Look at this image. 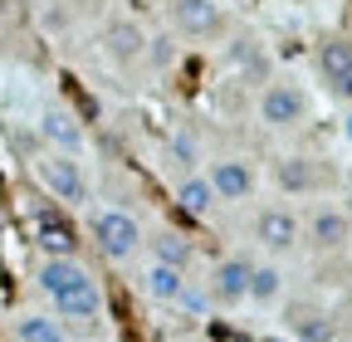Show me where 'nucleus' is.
I'll use <instances>...</instances> for the list:
<instances>
[{
	"instance_id": "f257e3e1",
	"label": "nucleus",
	"mask_w": 352,
	"mask_h": 342,
	"mask_svg": "<svg viewBox=\"0 0 352 342\" xmlns=\"http://www.w3.org/2000/svg\"><path fill=\"white\" fill-rule=\"evenodd\" d=\"M94 240H98V249L108 254V260H127V254L142 244V230H138L132 216H122V210H103V216L94 220Z\"/></svg>"
},
{
	"instance_id": "f03ea898",
	"label": "nucleus",
	"mask_w": 352,
	"mask_h": 342,
	"mask_svg": "<svg viewBox=\"0 0 352 342\" xmlns=\"http://www.w3.org/2000/svg\"><path fill=\"white\" fill-rule=\"evenodd\" d=\"M39 181L50 186L59 201H83V171H78V161H69V157L39 161Z\"/></svg>"
},
{
	"instance_id": "7ed1b4c3",
	"label": "nucleus",
	"mask_w": 352,
	"mask_h": 342,
	"mask_svg": "<svg viewBox=\"0 0 352 342\" xmlns=\"http://www.w3.org/2000/svg\"><path fill=\"white\" fill-rule=\"evenodd\" d=\"M54 298V308L64 313V318H94L98 313V288H94V279H74L69 288H59V293H50Z\"/></svg>"
},
{
	"instance_id": "20e7f679",
	"label": "nucleus",
	"mask_w": 352,
	"mask_h": 342,
	"mask_svg": "<svg viewBox=\"0 0 352 342\" xmlns=\"http://www.w3.org/2000/svg\"><path fill=\"white\" fill-rule=\"evenodd\" d=\"M323 78L333 93L352 98V49L347 45H323Z\"/></svg>"
},
{
	"instance_id": "39448f33",
	"label": "nucleus",
	"mask_w": 352,
	"mask_h": 342,
	"mask_svg": "<svg viewBox=\"0 0 352 342\" xmlns=\"http://www.w3.org/2000/svg\"><path fill=\"white\" fill-rule=\"evenodd\" d=\"M250 186H254V176H250V166H240V161H220V166L210 171V191L226 196V201L250 196Z\"/></svg>"
},
{
	"instance_id": "423d86ee",
	"label": "nucleus",
	"mask_w": 352,
	"mask_h": 342,
	"mask_svg": "<svg viewBox=\"0 0 352 342\" xmlns=\"http://www.w3.org/2000/svg\"><path fill=\"white\" fill-rule=\"evenodd\" d=\"M176 25H182L186 34H210L220 25V10L210 5V0H176Z\"/></svg>"
},
{
	"instance_id": "0eeeda50",
	"label": "nucleus",
	"mask_w": 352,
	"mask_h": 342,
	"mask_svg": "<svg viewBox=\"0 0 352 342\" xmlns=\"http://www.w3.org/2000/svg\"><path fill=\"white\" fill-rule=\"evenodd\" d=\"M259 240L270 249H289L298 240V220L289 216V210H270V216H259Z\"/></svg>"
},
{
	"instance_id": "6e6552de",
	"label": "nucleus",
	"mask_w": 352,
	"mask_h": 342,
	"mask_svg": "<svg viewBox=\"0 0 352 342\" xmlns=\"http://www.w3.org/2000/svg\"><path fill=\"white\" fill-rule=\"evenodd\" d=\"M298 113H303V98L294 89H270L264 93V122L289 127V122H298Z\"/></svg>"
},
{
	"instance_id": "1a4fd4ad",
	"label": "nucleus",
	"mask_w": 352,
	"mask_h": 342,
	"mask_svg": "<svg viewBox=\"0 0 352 342\" xmlns=\"http://www.w3.org/2000/svg\"><path fill=\"white\" fill-rule=\"evenodd\" d=\"M215 293L220 298H245L250 293V264L245 260H226L215 269Z\"/></svg>"
},
{
	"instance_id": "9d476101",
	"label": "nucleus",
	"mask_w": 352,
	"mask_h": 342,
	"mask_svg": "<svg viewBox=\"0 0 352 342\" xmlns=\"http://www.w3.org/2000/svg\"><path fill=\"white\" fill-rule=\"evenodd\" d=\"M147 288H152V298H166V304H182V298H186L182 269H166V264H157V269L147 274Z\"/></svg>"
},
{
	"instance_id": "9b49d317",
	"label": "nucleus",
	"mask_w": 352,
	"mask_h": 342,
	"mask_svg": "<svg viewBox=\"0 0 352 342\" xmlns=\"http://www.w3.org/2000/svg\"><path fill=\"white\" fill-rule=\"evenodd\" d=\"M44 137H50V142H59L64 152H74V147L83 142V133L74 127V117H69V113H59V108H50V113H44Z\"/></svg>"
},
{
	"instance_id": "f8f14e48",
	"label": "nucleus",
	"mask_w": 352,
	"mask_h": 342,
	"mask_svg": "<svg viewBox=\"0 0 352 342\" xmlns=\"http://www.w3.org/2000/svg\"><path fill=\"white\" fill-rule=\"evenodd\" d=\"M74 279H83V269H78L74 260H44V269H39V288H44V293H59V288H69Z\"/></svg>"
},
{
	"instance_id": "ddd939ff",
	"label": "nucleus",
	"mask_w": 352,
	"mask_h": 342,
	"mask_svg": "<svg viewBox=\"0 0 352 342\" xmlns=\"http://www.w3.org/2000/svg\"><path fill=\"white\" fill-rule=\"evenodd\" d=\"M152 244H157V264H166V269H186V264H191V244H186L182 235L166 230V235H157Z\"/></svg>"
},
{
	"instance_id": "4468645a",
	"label": "nucleus",
	"mask_w": 352,
	"mask_h": 342,
	"mask_svg": "<svg viewBox=\"0 0 352 342\" xmlns=\"http://www.w3.org/2000/svg\"><path fill=\"white\" fill-rule=\"evenodd\" d=\"M39 244L50 249V260H69V254H74V235L59 220H39Z\"/></svg>"
},
{
	"instance_id": "2eb2a0df",
	"label": "nucleus",
	"mask_w": 352,
	"mask_h": 342,
	"mask_svg": "<svg viewBox=\"0 0 352 342\" xmlns=\"http://www.w3.org/2000/svg\"><path fill=\"white\" fill-rule=\"evenodd\" d=\"M294 332H298L303 342H333L338 328H333L323 313H308V308H303V313H294Z\"/></svg>"
},
{
	"instance_id": "dca6fc26",
	"label": "nucleus",
	"mask_w": 352,
	"mask_h": 342,
	"mask_svg": "<svg viewBox=\"0 0 352 342\" xmlns=\"http://www.w3.org/2000/svg\"><path fill=\"white\" fill-rule=\"evenodd\" d=\"M20 342H64V332L54 328V318H20Z\"/></svg>"
},
{
	"instance_id": "f3484780",
	"label": "nucleus",
	"mask_w": 352,
	"mask_h": 342,
	"mask_svg": "<svg viewBox=\"0 0 352 342\" xmlns=\"http://www.w3.org/2000/svg\"><path fill=\"white\" fill-rule=\"evenodd\" d=\"M314 240L318 244H342L347 240V220L338 216V210H323V216L314 220Z\"/></svg>"
},
{
	"instance_id": "a211bd4d",
	"label": "nucleus",
	"mask_w": 352,
	"mask_h": 342,
	"mask_svg": "<svg viewBox=\"0 0 352 342\" xmlns=\"http://www.w3.org/2000/svg\"><path fill=\"white\" fill-rule=\"evenodd\" d=\"M210 181H186L182 186V210H186V216H206V210H210Z\"/></svg>"
},
{
	"instance_id": "6ab92c4d",
	"label": "nucleus",
	"mask_w": 352,
	"mask_h": 342,
	"mask_svg": "<svg viewBox=\"0 0 352 342\" xmlns=\"http://www.w3.org/2000/svg\"><path fill=\"white\" fill-rule=\"evenodd\" d=\"M279 293V269H250V298H274Z\"/></svg>"
},
{
	"instance_id": "aec40b11",
	"label": "nucleus",
	"mask_w": 352,
	"mask_h": 342,
	"mask_svg": "<svg viewBox=\"0 0 352 342\" xmlns=\"http://www.w3.org/2000/svg\"><path fill=\"white\" fill-rule=\"evenodd\" d=\"M108 39H113V54H122V59L142 49V34H138V30H127V25H113Z\"/></svg>"
},
{
	"instance_id": "412c9836",
	"label": "nucleus",
	"mask_w": 352,
	"mask_h": 342,
	"mask_svg": "<svg viewBox=\"0 0 352 342\" xmlns=\"http://www.w3.org/2000/svg\"><path fill=\"white\" fill-rule=\"evenodd\" d=\"M171 152L182 157V161H191V157H196V147H191V137H186V133H176V137H171Z\"/></svg>"
},
{
	"instance_id": "4be33fe9",
	"label": "nucleus",
	"mask_w": 352,
	"mask_h": 342,
	"mask_svg": "<svg viewBox=\"0 0 352 342\" xmlns=\"http://www.w3.org/2000/svg\"><path fill=\"white\" fill-rule=\"evenodd\" d=\"M347 137H352V117H347Z\"/></svg>"
}]
</instances>
